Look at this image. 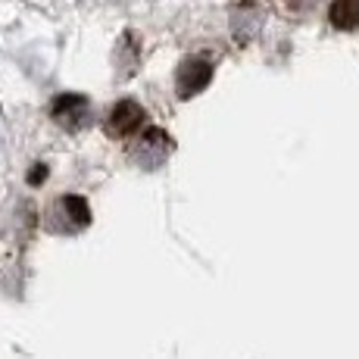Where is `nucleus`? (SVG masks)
I'll use <instances>...</instances> for the list:
<instances>
[{"instance_id":"obj_1","label":"nucleus","mask_w":359,"mask_h":359,"mask_svg":"<svg viewBox=\"0 0 359 359\" xmlns=\"http://www.w3.org/2000/svg\"><path fill=\"white\" fill-rule=\"evenodd\" d=\"M212 79V66L206 63V60H184L182 69H178L175 75V85H178V94L182 97H194V94H200L206 85H210Z\"/></svg>"},{"instance_id":"obj_2","label":"nucleus","mask_w":359,"mask_h":359,"mask_svg":"<svg viewBox=\"0 0 359 359\" xmlns=\"http://www.w3.org/2000/svg\"><path fill=\"white\" fill-rule=\"evenodd\" d=\"M88 116H91V107H88V100L81 94H63V97L53 100V119L69 131L85 126Z\"/></svg>"},{"instance_id":"obj_3","label":"nucleus","mask_w":359,"mask_h":359,"mask_svg":"<svg viewBox=\"0 0 359 359\" xmlns=\"http://www.w3.org/2000/svg\"><path fill=\"white\" fill-rule=\"evenodd\" d=\"M141 122H144V109L137 107L135 100H122V103H116L113 107V113H109V131L113 135H135L137 128H141Z\"/></svg>"},{"instance_id":"obj_4","label":"nucleus","mask_w":359,"mask_h":359,"mask_svg":"<svg viewBox=\"0 0 359 359\" xmlns=\"http://www.w3.org/2000/svg\"><path fill=\"white\" fill-rule=\"evenodd\" d=\"M57 210L63 212V219H66V231H79V229H85V225L91 222V210H88V203L81 197H75V194L60 200Z\"/></svg>"},{"instance_id":"obj_5","label":"nucleus","mask_w":359,"mask_h":359,"mask_svg":"<svg viewBox=\"0 0 359 359\" xmlns=\"http://www.w3.org/2000/svg\"><path fill=\"white\" fill-rule=\"evenodd\" d=\"M331 22L344 32L359 29V0H334L331 4Z\"/></svg>"}]
</instances>
